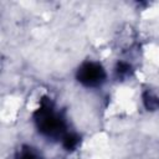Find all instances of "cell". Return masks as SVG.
Returning a JSON list of instances; mask_svg holds the SVG:
<instances>
[{"label":"cell","instance_id":"2","mask_svg":"<svg viewBox=\"0 0 159 159\" xmlns=\"http://www.w3.org/2000/svg\"><path fill=\"white\" fill-rule=\"evenodd\" d=\"M37 122L40 129L46 134H55L62 130L61 120L53 116L48 107H42L37 112Z\"/></svg>","mask_w":159,"mask_h":159},{"label":"cell","instance_id":"3","mask_svg":"<svg viewBox=\"0 0 159 159\" xmlns=\"http://www.w3.org/2000/svg\"><path fill=\"white\" fill-rule=\"evenodd\" d=\"M78 143V138L73 134H67L63 138V145L66 149H73Z\"/></svg>","mask_w":159,"mask_h":159},{"label":"cell","instance_id":"4","mask_svg":"<svg viewBox=\"0 0 159 159\" xmlns=\"http://www.w3.org/2000/svg\"><path fill=\"white\" fill-rule=\"evenodd\" d=\"M144 102H145V106H147L148 108H150V109L157 108V107L159 106V99H158V97L152 96V94H147Z\"/></svg>","mask_w":159,"mask_h":159},{"label":"cell","instance_id":"1","mask_svg":"<svg viewBox=\"0 0 159 159\" xmlns=\"http://www.w3.org/2000/svg\"><path fill=\"white\" fill-rule=\"evenodd\" d=\"M78 80L86 86H97L104 80V71L97 63H86L78 70Z\"/></svg>","mask_w":159,"mask_h":159},{"label":"cell","instance_id":"5","mask_svg":"<svg viewBox=\"0 0 159 159\" xmlns=\"http://www.w3.org/2000/svg\"><path fill=\"white\" fill-rule=\"evenodd\" d=\"M20 159H37V157L31 152H25V153H22Z\"/></svg>","mask_w":159,"mask_h":159},{"label":"cell","instance_id":"6","mask_svg":"<svg viewBox=\"0 0 159 159\" xmlns=\"http://www.w3.org/2000/svg\"><path fill=\"white\" fill-rule=\"evenodd\" d=\"M127 70H129V66L127 63H119L118 65V72L123 73V72H127Z\"/></svg>","mask_w":159,"mask_h":159}]
</instances>
